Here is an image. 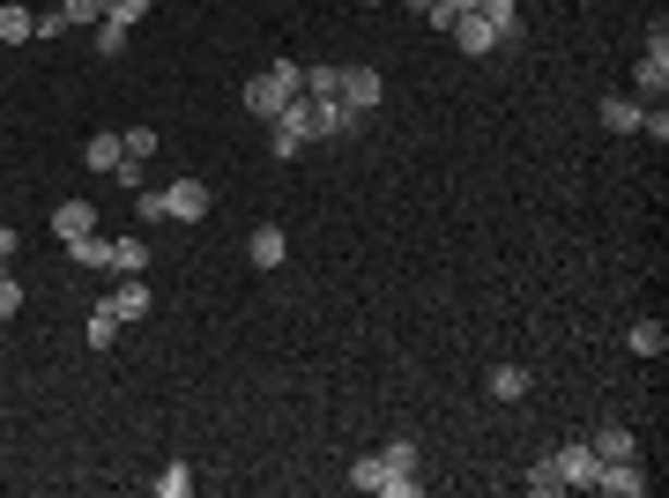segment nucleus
Wrapping results in <instances>:
<instances>
[{
	"label": "nucleus",
	"instance_id": "obj_22",
	"mask_svg": "<svg viewBox=\"0 0 669 498\" xmlns=\"http://www.w3.org/2000/svg\"><path fill=\"white\" fill-rule=\"evenodd\" d=\"M112 342H120V313L97 297V313H89V350H112Z\"/></svg>",
	"mask_w": 669,
	"mask_h": 498
},
{
	"label": "nucleus",
	"instance_id": "obj_2",
	"mask_svg": "<svg viewBox=\"0 0 669 498\" xmlns=\"http://www.w3.org/2000/svg\"><path fill=\"white\" fill-rule=\"evenodd\" d=\"M662 89H669V23L655 15V38H647V60L632 68V89H625V97H640V105H662Z\"/></svg>",
	"mask_w": 669,
	"mask_h": 498
},
{
	"label": "nucleus",
	"instance_id": "obj_4",
	"mask_svg": "<svg viewBox=\"0 0 669 498\" xmlns=\"http://www.w3.org/2000/svg\"><path fill=\"white\" fill-rule=\"evenodd\" d=\"M209 208H216L209 179H171V186H165V216H179V223H202Z\"/></svg>",
	"mask_w": 669,
	"mask_h": 498
},
{
	"label": "nucleus",
	"instance_id": "obj_28",
	"mask_svg": "<svg viewBox=\"0 0 669 498\" xmlns=\"http://www.w3.org/2000/svg\"><path fill=\"white\" fill-rule=\"evenodd\" d=\"M105 246H112V239H97V231H89V239H68V253H75L83 268H105Z\"/></svg>",
	"mask_w": 669,
	"mask_h": 498
},
{
	"label": "nucleus",
	"instance_id": "obj_34",
	"mask_svg": "<svg viewBox=\"0 0 669 498\" xmlns=\"http://www.w3.org/2000/svg\"><path fill=\"white\" fill-rule=\"evenodd\" d=\"M15 246H23V239H15V231H8V223H0V268H8V260H15Z\"/></svg>",
	"mask_w": 669,
	"mask_h": 498
},
{
	"label": "nucleus",
	"instance_id": "obj_33",
	"mask_svg": "<svg viewBox=\"0 0 669 498\" xmlns=\"http://www.w3.org/2000/svg\"><path fill=\"white\" fill-rule=\"evenodd\" d=\"M112 171H120V186H126V194H142V179H149V165H134V157H120Z\"/></svg>",
	"mask_w": 669,
	"mask_h": 498
},
{
	"label": "nucleus",
	"instance_id": "obj_25",
	"mask_svg": "<svg viewBox=\"0 0 669 498\" xmlns=\"http://www.w3.org/2000/svg\"><path fill=\"white\" fill-rule=\"evenodd\" d=\"M120 149L134 157V165H149V157H157V126H126V134H120Z\"/></svg>",
	"mask_w": 669,
	"mask_h": 498
},
{
	"label": "nucleus",
	"instance_id": "obj_26",
	"mask_svg": "<svg viewBox=\"0 0 669 498\" xmlns=\"http://www.w3.org/2000/svg\"><path fill=\"white\" fill-rule=\"evenodd\" d=\"M60 15H68V31H75V23L97 31V23H105V0H60Z\"/></svg>",
	"mask_w": 669,
	"mask_h": 498
},
{
	"label": "nucleus",
	"instance_id": "obj_7",
	"mask_svg": "<svg viewBox=\"0 0 669 498\" xmlns=\"http://www.w3.org/2000/svg\"><path fill=\"white\" fill-rule=\"evenodd\" d=\"M447 38H454L461 52H469V60H484V52H499V31H491V23H484L476 8H469V15H454V31H447Z\"/></svg>",
	"mask_w": 669,
	"mask_h": 498
},
{
	"label": "nucleus",
	"instance_id": "obj_13",
	"mask_svg": "<svg viewBox=\"0 0 669 498\" xmlns=\"http://www.w3.org/2000/svg\"><path fill=\"white\" fill-rule=\"evenodd\" d=\"M52 231H60V239H89V231H97V208L89 202H52Z\"/></svg>",
	"mask_w": 669,
	"mask_h": 498
},
{
	"label": "nucleus",
	"instance_id": "obj_35",
	"mask_svg": "<svg viewBox=\"0 0 669 498\" xmlns=\"http://www.w3.org/2000/svg\"><path fill=\"white\" fill-rule=\"evenodd\" d=\"M447 8H454V15H469V8H476V0H447Z\"/></svg>",
	"mask_w": 669,
	"mask_h": 498
},
{
	"label": "nucleus",
	"instance_id": "obj_1",
	"mask_svg": "<svg viewBox=\"0 0 669 498\" xmlns=\"http://www.w3.org/2000/svg\"><path fill=\"white\" fill-rule=\"evenodd\" d=\"M291 97H305V60H268V68L239 89V105H246L253 120H283Z\"/></svg>",
	"mask_w": 669,
	"mask_h": 498
},
{
	"label": "nucleus",
	"instance_id": "obj_10",
	"mask_svg": "<svg viewBox=\"0 0 669 498\" xmlns=\"http://www.w3.org/2000/svg\"><path fill=\"white\" fill-rule=\"evenodd\" d=\"M246 253H253V268H283V253H291V239H283V223H260L246 239Z\"/></svg>",
	"mask_w": 669,
	"mask_h": 498
},
{
	"label": "nucleus",
	"instance_id": "obj_17",
	"mask_svg": "<svg viewBox=\"0 0 669 498\" xmlns=\"http://www.w3.org/2000/svg\"><path fill=\"white\" fill-rule=\"evenodd\" d=\"M120 157H126V149H120V134H89V142H83V165H89V171H112Z\"/></svg>",
	"mask_w": 669,
	"mask_h": 498
},
{
	"label": "nucleus",
	"instance_id": "obj_29",
	"mask_svg": "<svg viewBox=\"0 0 669 498\" xmlns=\"http://www.w3.org/2000/svg\"><path fill=\"white\" fill-rule=\"evenodd\" d=\"M15 313H23V283H15V276H8V268H0V328H8V320H15Z\"/></svg>",
	"mask_w": 669,
	"mask_h": 498
},
{
	"label": "nucleus",
	"instance_id": "obj_24",
	"mask_svg": "<svg viewBox=\"0 0 669 498\" xmlns=\"http://www.w3.org/2000/svg\"><path fill=\"white\" fill-rule=\"evenodd\" d=\"M194 491V469L186 461H165V476H157V498H186Z\"/></svg>",
	"mask_w": 669,
	"mask_h": 498
},
{
	"label": "nucleus",
	"instance_id": "obj_20",
	"mask_svg": "<svg viewBox=\"0 0 669 498\" xmlns=\"http://www.w3.org/2000/svg\"><path fill=\"white\" fill-rule=\"evenodd\" d=\"M625 342L640 350V357H662V350H669V328H662V320H632Z\"/></svg>",
	"mask_w": 669,
	"mask_h": 498
},
{
	"label": "nucleus",
	"instance_id": "obj_16",
	"mask_svg": "<svg viewBox=\"0 0 669 498\" xmlns=\"http://www.w3.org/2000/svg\"><path fill=\"white\" fill-rule=\"evenodd\" d=\"M528 394V365H491V402H521Z\"/></svg>",
	"mask_w": 669,
	"mask_h": 498
},
{
	"label": "nucleus",
	"instance_id": "obj_3",
	"mask_svg": "<svg viewBox=\"0 0 669 498\" xmlns=\"http://www.w3.org/2000/svg\"><path fill=\"white\" fill-rule=\"evenodd\" d=\"M357 120H373L379 112V97H387V83H379V68H342V89H334Z\"/></svg>",
	"mask_w": 669,
	"mask_h": 498
},
{
	"label": "nucleus",
	"instance_id": "obj_18",
	"mask_svg": "<svg viewBox=\"0 0 669 498\" xmlns=\"http://www.w3.org/2000/svg\"><path fill=\"white\" fill-rule=\"evenodd\" d=\"M89 45H97V60H120V52H126V23H120V15H105V23L89 31Z\"/></svg>",
	"mask_w": 669,
	"mask_h": 498
},
{
	"label": "nucleus",
	"instance_id": "obj_14",
	"mask_svg": "<svg viewBox=\"0 0 669 498\" xmlns=\"http://www.w3.org/2000/svg\"><path fill=\"white\" fill-rule=\"evenodd\" d=\"M23 38H38V15L23 0H0V45H23Z\"/></svg>",
	"mask_w": 669,
	"mask_h": 498
},
{
	"label": "nucleus",
	"instance_id": "obj_15",
	"mask_svg": "<svg viewBox=\"0 0 669 498\" xmlns=\"http://www.w3.org/2000/svg\"><path fill=\"white\" fill-rule=\"evenodd\" d=\"M105 268H112V276H142V268H149V246H142V239H120V246H105Z\"/></svg>",
	"mask_w": 669,
	"mask_h": 498
},
{
	"label": "nucleus",
	"instance_id": "obj_8",
	"mask_svg": "<svg viewBox=\"0 0 669 498\" xmlns=\"http://www.w3.org/2000/svg\"><path fill=\"white\" fill-rule=\"evenodd\" d=\"M587 447H595V461H632V454H640L632 424H595V439H587Z\"/></svg>",
	"mask_w": 669,
	"mask_h": 498
},
{
	"label": "nucleus",
	"instance_id": "obj_9",
	"mask_svg": "<svg viewBox=\"0 0 669 498\" xmlns=\"http://www.w3.org/2000/svg\"><path fill=\"white\" fill-rule=\"evenodd\" d=\"M105 305H112V313H120V320H142V313H149V305H157V291H149V283H142V276H120V291L105 297Z\"/></svg>",
	"mask_w": 669,
	"mask_h": 498
},
{
	"label": "nucleus",
	"instance_id": "obj_32",
	"mask_svg": "<svg viewBox=\"0 0 669 498\" xmlns=\"http://www.w3.org/2000/svg\"><path fill=\"white\" fill-rule=\"evenodd\" d=\"M105 15H120L126 31H134V23H142V15H149V0H105Z\"/></svg>",
	"mask_w": 669,
	"mask_h": 498
},
{
	"label": "nucleus",
	"instance_id": "obj_5",
	"mask_svg": "<svg viewBox=\"0 0 669 498\" xmlns=\"http://www.w3.org/2000/svg\"><path fill=\"white\" fill-rule=\"evenodd\" d=\"M647 484H655V476L640 469V454H632V461H603V469H595V491H610V498H647Z\"/></svg>",
	"mask_w": 669,
	"mask_h": 498
},
{
	"label": "nucleus",
	"instance_id": "obj_27",
	"mask_svg": "<svg viewBox=\"0 0 669 498\" xmlns=\"http://www.w3.org/2000/svg\"><path fill=\"white\" fill-rule=\"evenodd\" d=\"M528 491H536V498H558V491H565V476H558V461H536V469H528Z\"/></svg>",
	"mask_w": 669,
	"mask_h": 498
},
{
	"label": "nucleus",
	"instance_id": "obj_11",
	"mask_svg": "<svg viewBox=\"0 0 669 498\" xmlns=\"http://www.w3.org/2000/svg\"><path fill=\"white\" fill-rule=\"evenodd\" d=\"M476 15L499 31V45H521V0H476Z\"/></svg>",
	"mask_w": 669,
	"mask_h": 498
},
{
	"label": "nucleus",
	"instance_id": "obj_30",
	"mask_svg": "<svg viewBox=\"0 0 669 498\" xmlns=\"http://www.w3.org/2000/svg\"><path fill=\"white\" fill-rule=\"evenodd\" d=\"M134 216H142V223H165V194H157V186H142V194H134Z\"/></svg>",
	"mask_w": 669,
	"mask_h": 498
},
{
	"label": "nucleus",
	"instance_id": "obj_23",
	"mask_svg": "<svg viewBox=\"0 0 669 498\" xmlns=\"http://www.w3.org/2000/svg\"><path fill=\"white\" fill-rule=\"evenodd\" d=\"M334 89H342V68H334V60H313V68H305V97H334Z\"/></svg>",
	"mask_w": 669,
	"mask_h": 498
},
{
	"label": "nucleus",
	"instance_id": "obj_6",
	"mask_svg": "<svg viewBox=\"0 0 669 498\" xmlns=\"http://www.w3.org/2000/svg\"><path fill=\"white\" fill-rule=\"evenodd\" d=\"M558 476H565V491H595V469H603V461H595V447H587V439H565V447H558Z\"/></svg>",
	"mask_w": 669,
	"mask_h": 498
},
{
	"label": "nucleus",
	"instance_id": "obj_21",
	"mask_svg": "<svg viewBox=\"0 0 669 498\" xmlns=\"http://www.w3.org/2000/svg\"><path fill=\"white\" fill-rule=\"evenodd\" d=\"M387 476H394V469H387V454H357V461H350V484H357V491H379Z\"/></svg>",
	"mask_w": 669,
	"mask_h": 498
},
{
	"label": "nucleus",
	"instance_id": "obj_12",
	"mask_svg": "<svg viewBox=\"0 0 669 498\" xmlns=\"http://www.w3.org/2000/svg\"><path fill=\"white\" fill-rule=\"evenodd\" d=\"M595 120L610 126V134H640V120H647V105L640 97H603V112Z\"/></svg>",
	"mask_w": 669,
	"mask_h": 498
},
{
	"label": "nucleus",
	"instance_id": "obj_31",
	"mask_svg": "<svg viewBox=\"0 0 669 498\" xmlns=\"http://www.w3.org/2000/svg\"><path fill=\"white\" fill-rule=\"evenodd\" d=\"M379 454H387V469H417V439H387Z\"/></svg>",
	"mask_w": 669,
	"mask_h": 498
},
{
	"label": "nucleus",
	"instance_id": "obj_19",
	"mask_svg": "<svg viewBox=\"0 0 669 498\" xmlns=\"http://www.w3.org/2000/svg\"><path fill=\"white\" fill-rule=\"evenodd\" d=\"M268 149H276V157L291 165L297 149H305V126H297V120H268Z\"/></svg>",
	"mask_w": 669,
	"mask_h": 498
}]
</instances>
